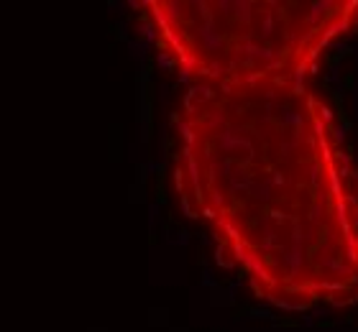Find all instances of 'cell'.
<instances>
[{
  "label": "cell",
  "instance_id": "2",
  "mask_svg": "<svg viewBox=\"0 0 358 332\" xmlns=\"http://www.w3.org/2000/svg\"><path fill=\"white\" fill-rule=\"evenodd\" d=\"M151 36L202 85L312 77L330 44L358 28V0L146 3Z\"/></svg>",
  "mask_w": 358,
  "mask_h": 332
},
{
  "label": "cell",
  "instance_id": "1",
  "mask_svg": "<svg viewBox=\"0 0 358 332\" xmlns=\"http://www.w3.org/2000/svg\"><path fill=\"white\" fill-rule=\"evenodd\" d=\"M177 189L218 261L279 309L358 304V169L307 77L197 85Z\"/></svg>",
  "mask_w": 358,
  "mask_h": 332
}]
</instances>
